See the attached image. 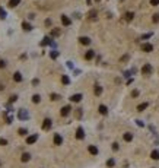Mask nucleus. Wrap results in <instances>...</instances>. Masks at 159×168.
<instances>
[{"mask_svg": "<svg viewBox=\"0 0 159 168\" xmlns=\"http://www.w3.org/2000/svg\"><path fill=\"white\" fill-rule=\"evenodd\" d=\"M112 149H114V151H118V143H117V142L112 143Z\"/></svg>", "mask_w": 159, "mask_h": 168, "instance_id": "a19ab883", "label": "nucleus"}, {"mask_svg": "<svg viewBox=\"0 0 159 168\" xmlns=\"http://www.w3.org/2000/svg\"><path fill=\"white\" fill-rule=\"evenodd\" d=\"M142 50L146 51V53H150V51H153V45L149 44V43H145V44H142Z\"/></svg>", "mask_w": 159, "mask_h": 168, "instance_id": "20e7f679", "label": "nucleus"}, {"mask_svg": "<svg viewBox=\"0 0 159 168\" xmlns=\"http://www.w3.org/2000/svg\"><path fill=\"white\" fill-rule=\"evenodd\" d=\"M114 164H115V161H114V159H112V158H111V159H108V161H107V167H114Z\"/></svg>", "mask_w": 159, "mask_h": 168, "instance_id": "7c9ffc66", "label": "nucleus"}, {"mask_svg": "<svg viewBox=\"0 0 159 168\" xmlns=\"http://www.w3.org/2000/svg\"><path fill=\"white\" fill-rule=\"evenodd\" d=\"M16 100H18V97H16V95H12V97L9 98V102H15Z\"/></svg>", "mask_w": 159, "mask_h": 168, "instance_id": "58836bf2", "label": "nucleus"}, {"mask_svg": "<svg viewBox=\"0 0 159 168\" xmlns=\"http://www.w3.org/2000/svg\"><path fill=\"white\" fill-rule=\"evenodd\" d=\"M76 117H77V118L82 117V108H77V110H76Z\"/></svg>", "mask_w": 159, "mask_h": 168, "instance_id": "f704fd0d", "label": "nucleus"}, {"mask_svg": "<svg viewBox=\"0 0 159 168\" xmlns=\"http://www.w3.org/2000/svg\"><path fill=\"white\" fill-rule=\"evenodd\" d=\"M85 137V132H83V129L82 127H77V130H76V139H83Z\"/></svg>", "mask_w": 159, "mask_h": 168, "instance_id": "423d86ee", "label": "nucleus"}, {"mask_svg": "<svg viewBox=\"0 0 159 168\" xmlns=\"http://www.w3.org/2000/svg\"><path fill=\"white\" fill-rule=\"evenodd\" d=\"M152 70H153V69H152V66H150L149 63H146V64L142 67V73H143V75H150Z\"/></svg>", "mask_w": 159, "mask_h": 168, "instance_id": "7ed1b4c3", "label": "nucleus"}, {"mask_svg": "<svg viewBox=\"0 0 159 168\" xmlns=\"http://www.w3.org/2000/svg\"><path fill=\"white\" fill-rule=\"evenodd\" d=\"M61 82H63L64 85H69V83H70V79H69V76L63 75V76H61Z\"/></svg>", "mask_w": 159, "mask_h": 168, "instance_id": "4be33fe9", "label": "nucleus"}, {"mask_svg": "<svg viewBox=\"0 0 159 168\" xmlns=\"http://www.w3.org/2000/svg\"><path fill=\"white\" fill-rule=\"evenodd\" d=\"M18 117H19V120H28L29 118V113H28L26 110H19Z\"/></svg>", "mask_w": 159, "mask_h": 168, "instance_id": "f257e3e1", "label": "nucleus"}, {"mask_svg": "<svg viewBox=\"0 0 159 168\" xmlns=\"http://www.w3.org/2000/svg\"><path fill=\"white\" fill-rule=\"evenodd\" d=\"M94 92H95V95H101V94H102V88H101L99 85H96L95 89H94Z\"/></svg>", "mask_w": 159, "mask_h": 168, "instance_id": "412c9836", "label": "nucleus"}, {"mask_svg": "<svg viewBox=\"0 0 159 168\" xmlns=\"http://www.w3.org/2000/svg\"><path fill=\"white\" fill-rule=\"evenodd\" d=\"M50 129H51V120L45 118L44 123H42V130H50Z\"/></svg>", "mask_w": 159, "mask_h": 168, "instance_id": "6e6552de", "label": "nucleus"}, {"mask_svg": "<svg viewBox=\"0 0 159 168\" xmlns=\"http://www.w3.org/2000/svg\"><path fill=\"white\" fill-rule=\"evenodd\" d=\"M22 79H24V78H22L21 72H15V73H13V81H15V82H22Z\"/></svg>", "mask_w": 159, "mask_h": 168, "instance_id": "9d476101", "label": "nucleus"}, {"mask_svg": "<svg viewBox=\"0 0 159 168\" xmlns=\"http://www.w3.org/2000/svg\"><path fill=\"white\" fill-rule=\"evenodd\" d=\"M51 100H53V101H57V100H60V95H57V94H51Z\"/></svg>", "mask_w": 159, "mask_h": 168, "instance_id": "473e14b6", "label": "nucleus"}, {"mask_svg": "<svg viewBox=\"0 0 159 168\" xmlns=\"http://www.w3.org/2000/svg\"><path fill=\"white\" fill-rule=\"evenodd\" d=\"M5 66H6V63L3 60H0V67H5Z\"/></svg>", "mask_w": 159, "mask_h": 168, "instance_id": "37998d69", "label": "nucleus"}, {"mask_svg": "<svg viewBox=\"0 0 159 168\" xmlns=\"http://www.w3.org/2000/svg\"><path fill=\"white\" fill-rule=\"evenodd\" d=\"M37 139H38V135H31V136L26 137V143L28 145H32V143L37 142Z\"/></svg>", "mask_w": 159, "mask_h": 168, "instance_id": "39448f33", "label": "nucleus"}, {"mask_svg": "<svg viewBox=\"0 0 159 168\" xmlns=\"http://www.w3.org/2000/svg\"><path fill=\"white\" fill-rule=\"evenodd\" d=\"M45 25L50 26V25H51V19H45Z\"/></svg>", "mask_w": 159, "mask_h": 168, "instance_id": "79ce46f5", "label": "nucleus"}, {"mask_svg": "<svg viewBox=\"0 0 159 168\" xmlns=\"http://www.w3.org/2000/svg\"><path fill=\"white\" fill-rule=\"evenodd\" d=\"M3 88H5V86H3V85H0V91H3Z\"/></svg>", "mask_w": 159, "mask_h": 168, "instance_id": "a18cd8bd", "label": "nucleus"}, {"mask_svg": "<svg viewBox=\"0 0 159 168\" xmlns=\"http://www.w3.org/2000/svg\"><path fill=\"white\" fill-rule=\"evenodd\" d=\"M59 35H60V29L59 28L51 29V37H59Z\"/></svg>", "mask_w": 159, "mask_h": 168, "instance_id": "aec40b11", "label": "nucleus"}, {"mask_svg": "<svg viewBox=\"0 0 159 168\" xmlns=\"http://www.w3.org/2000/svg\"><path fill=\"white\" fill-rule=\"evenodd\" d=\"M6 10L3 9V7H0V19H6Z\"/></svg>", "mask_w": 159, "mask_h": 168, "instance_id": "5701e85b", "label": "nucleus"}, {"mask_svg": "<svg viewBox=\"0 0 159 168\" xmlns=\"http://www.w3.org/2000/svg\"><path fill=\"white\" fill-rule=\"evenodd\" d=\"M86 2H88V5H91V0H86Z\"/></svg>", "mask_w": 159, "mask_h": 168, "instance_id": "49530a36", "label": "nucleus"}, {"mask_svg": "<svg viewBox=\"0 0 159 168\" xmlns=\"http://www.w3.org/2000/svg\"><path fill=\"white\" fill-rule=\"evenodd\" d=\"M40 101H41V97H40V95H34V97H32V102H34V104H38Z\"/></svg>", "mask_w": 159, "mask_h": 168, "instance_id": "bb28decb", "label": "nucleus"}, {"mask_svg": "<svg viewBox=\"0 0 159 168\" xmlns=\"http://www.w3.org/2000/svg\"><path fill=\"white\" fill-rule=\"evenodd\" d=\"M70 111H72V107H70V105H64V107L61 108V113H60V114H61L63 117H67V116L70 114Z\"/></svg>", "mask_w": 159, "mask_h": 168, "instance_id": "f03ea898", "label": "nucleus"}, {"mask_svg": "<svg viewBox=\"0 0 159 168\" xmlns=\"http://www.w3.org/2000/svg\"><path fill=\"white\" fill-rule=\"evenodd\" d=\"M89 18H91V19H95V18H96V10H91L89 12Z\"/></svg>", "mask_w": 159, "mask_h": 168, "instance_id": "c756f323", "label": "nucleus"}, {"mask_svg": "<svg viewBox=\"0 0 159 168\" xmlns=\"http://www.w3.org/2000/svg\"><path fill=\"white\" fill-rule=\"evenodd\" d=\"M50 57H51V59H57V57H59V51L53 50V51L50 53Z\"/></svg>", "mask_w": 159, "mask_h": 168, "instance_id": "a878e982", "label": "nucleus"}, {"mask_svg": "<svg viewBox=\"0 0 159 168\" xmlns=\"http://www.w3.org/2000/svg\"><path fill=\"white\" fill-rule=\"evenodd\" d=\"M48 44H51V38H50V37H44L42 41H41V47H45Z\"/></svg>", "mask_w": 159, "mask_h": 168, "instance_id": "2eb2a0df", "label": "nucleus"}, {"mask_svg": "<svg viewBox=\"0 0 159 168\" xmlns=\"http://www.w3.org/2000/svg\"><path fill=\"white\" fill-rule=\"evenodd\" d=\"M38 82H40L38 79H34V81H32V85H38Z\"/></svg>", "mask_w": 159, "mask_h": 168, "instance_id": "c03bdc74", "label": "nucleus"}, {"mask_svg": "<svg viewBox=\"0 0 159 168\" xmlns=\"http://www.w3.org/2000/svg\"><path fill=\"white\" fill-rule=\"evenodd\" d=\"M79 43L83 44V45H88V44H91V40L88 38V37H80V38H79Z\"/></svg>", "mask_w": 159, "mask_h": 168, "instance_id": "ddd939ff", "label": "nucleus"}, {"mask_svg": "<svg viewBox=\"0 0 159 168\" xmlns=\"http://www.w3.org/2000/svg\"><path fill=\"white\" fill-rule=\"evenodd\" d=\"M150 156H152L153 159H159V152H158V151H153V152L150 154Z\"/></svg>", "mask_w": 159, "mask_h": 168, "instance_id": "c85d7f7f", "label": "nucleus"}, {"mask_svg": "<svg viewBox=\"0 0 159 168\" xmlns=\"http://www.w3.org/2000/svg\"><path fill=\"white\" fill-rule=\"evenodd\" d=\"M82 98H83V97H82V94H75V95L70 97V101H72V102H79Z\"/></svg>", "mask_w": 159, "mask_h": 168, "instance_id": "1a4fd4ad", "label": "nucleus"}, {"mask_svg": "<svg viewBox=\"0 0 159 168\" xmlns=\"http://www.w3.org/2000/svg\"><path fill=\"white\" fill-rule=\"evenodd\" d=\"M133 16H134V13H133V12H127V13H126V21H131V19H133Z\"/></svg>", "mask_w": 159, "mask_h": 168, "instance_id": "cd10ccee", "label": "nucleus"}, {"mask_svg": "<svg viewBox=\"0 0 159 168\" xmlns=\"http://www.w3.org/2000/svg\"><path fill=\"white\" fill-rule=\"evenodd\" d=\"M63 143V137L57 133V135H54V145H61Z\"/></svg>", "mask_w": 159, "mask_h": 168, "instance_id": "4468645a", "label": "nucleus"}, {"mask_svg": "<svg viewBox=\"0 0 159 168\" xmlns=\"http://www.w3.org/2000/svg\"><path fill=\"white\" fill-rule=\"evenodd\" d=\"M0 145H2V146L7 145V140H6V139H3V137H0Z\"/></svg>", "mask_w": 159, "mask_h": 168, "instance_id": "4c0bfd02", "label": "nucleus"}, {"mask_svg": "<svg viewBox=\"0 0 159 168\" xmlns=\"http://www.w3.org/2000/svg\"><path fill=\"white\" fill-rule=\"evenodd\" d=\"M29 158H31V155H29V154H24V155H22V158H21V161H22V162H28V161H29Z\"/></svg>", "mask_w": 159, "mask_h": 168, "instance_id": "b1692460", "label": "nucleus"}, {"mask_svg": "<svg viewBox=\"0 0 159 168\" xmlns=\"http://www.w3.org/2000/svg\"><path fill=\"white\" fill-rule=\"evenodd\" d=\"M18 132H19V135H21V136H25V135L28 133V132H26V129H19Z\"/></svg>", "mask_w": 159, "mask_h": 168, "instance_id": "2f4dec72", "label": "nucleus"}, {"mask_svg": "<svg viewBox=\"0 0 159 168\" xmlns=\"http://www.w3.org/2000/svg\"><path fill=\"white\" fill-rule=\"evenodd\" d=\"M131 97H133V98H136V97H139V91H137V89H134V91L131 92Z\"/></svg>", "mask_w": 159, "mask_h": 168, "instance_id": "e433bc0d", "label": "nucleus"}, {"mask_svg": "<svg viewBox=\"0 0 159 168\" xmlns=\"http://www.w3.org/2000/svg\"><path fill=\"white\" fill-rule=\"evenodd\" d=\"M150 5L152 6H158L159 5V0H150Z\"/></svg>", "mask_w": 159, "mask_h": 168, "instance_id": "ea45409f", "label": "nucleus"}, {"mask_svg": "<svg viewBox=\"0 0 159 168\" xmlns=\"http://www.w3.org/2000/svg\"><path fill=\"white\" fill-rule=\"evenodd\" d=\"M124 140H126V142H131V140H133V133H130V132L124 133Z\"/></svg>", "mask_w": 159, "mask_h": 168, "instance_id": "f3484780", "label": "nucleus"}, {"mask_svg": "<svg viewBox=\"0 0 159 168\" xmlns=\"http://www.w3.org/2000/svg\"><path fill=\"white\" fill-rule=\"evenodd\" d=\"M22 28H24V31H31V29H32V26H31L28 22H25V21L22 22Z\"/></svg>", "mask_w": 159, "mask_h": 168, "instance_id": "6ab92c4d", "label": "nucleus"}, {"mask_svg": "<svg viewBox=\"0 0 159 168\" xmlns=\"http://www.w3.org/2000/svg\"><path fill=\"white\" fill-rule=\"evenodd\" d=\"M61 24H63L64 26H69L70 24H72V21H70V19H69V16H66V15H63V16H61Z\"/></svg>", "mask_w": 159, "mask_h": 168, "instance_id": "9b49d317", "label": "nucleus"}, {"mask_svg": "<svg viewBox=\"0 0 159 168\" xmlns=\"http://www.w3.org/2000/svg\"><path fill=\"white\" fill-rule=\"evenodd\" d=\"M21 3V0H9V7H16Z\"/></svg>", "mask_w": 159, "mask_h": 168, "instance_id": "a211bd4d", "label": "nucleus"}, {"mask_svg": "<svg viewBox=\"0 0 159 168\" xmlns=\"http://www.w3.org/2000/svg\"><path fill=\"white\" fill-rule=\"evenodd\" d=\"M152 37V32H149V34H145V35H142V40H146V38H150Z\"/></svg>", "mask_w": 159, "mask_h": 168, "instance_id": "c9c22d12", "label": "nucleus"}, {"mask_svg": "<svg viewBox=\"0 0 159 168\" xmlns=\"http://www.w3.org/2000/svg\"><path fill=\"white\" fill-rule=\"evenodd\" d=\"M88 151H89V154H91V155H98V148H96V146H94V145H91L89 148H88Z\"/></svg>", "mask_w": 159, "mask_h": 168, "instance_id": "f8f14e48", "label": "nucleus"}, {"mask_svg": "<svg viewBox=\"0 0 159 168\" xmlns=\"http://www.w3.org/2000/svg\"><path fill=\"white\" fill-rule=\"evenodd\" d=\"M147 108V102H143V104H140L139 107H137V111H143V110H146Z\"/></svg>", "mask_w": 159, "mask_h": 168, "instance_id": "393cba45", "label": "nucleus"}, {"mask_svg": "<svg viewBox=\"0 0 159 168\" xmlns=\"http://www.w3.org/2000/svg\"><path fill=\"white\" fill-rule=\"evenodd\" d=\"M95 2H99V0H95Z\"/></svg>", "mask_w": 159, "mask_h": 168, "instance_id": "de8ad7c7", "label": "nucleus"}, {"mask_svg": "<svg viewBox=\"0 0 159 168\" xmlns=\"http://www.w3.org/2000/svg\"><path fill=\"white\" fill-rule=\"evenodd\" d=\"M98 110H99V113H101L102 116H107V114H108V108L105 107V105H99Z\"/></svg>", "mask_w": 159, "mask_h": 168, "instance_id": "dca6fc26", "label": "nucleus"}, {"mask_svg": "<svg viewBox=\"0 0 159 168\" xmlns=\"http://www.w3.org/2000/svg\"><path fill=\"white\" fill-rule=\"evenodd\" d=\"M94 57H95V51H94V50H88L86 54H85V59H86V60H92Z\"/></svg>", "mask_w": 159, "mask_h": 168, "instance_id": "0eeeda50", "label": "nucleus"}, {"mask_svg": "<svg viewBox=\"0 0 159 168\" xmlns=\"http://www.w3.org/2000/svg\"><path fill=\"white\" fill-rule=\"evenodd\" d=\"M152 21H153V22H159V13H155V15H153Z\"/></svg>", "mask_w": 159, "mask_h": 168, "instance_id": "72a5a7b5", "label": "nucleus"}]
</instances>
